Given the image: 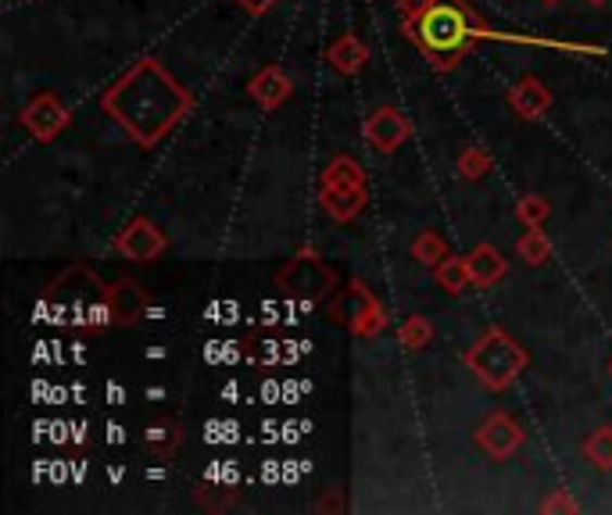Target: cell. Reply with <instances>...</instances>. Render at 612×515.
Here are the masks:
<instances>
[{"instance_id":"obj_8","label":"cell","mask_w":612,"mask_h":515,"mask_svg":"<svg viewBox=\"0 0 612 515\" xmlns=\"http://www.w3.org/2000/svg\"><path fill=\"white\" fill-rule=\"evenodd\" d=\"M168 248V237L158 229L151 218H133L115 237V251L129 262H154L158 254Z\"/></svg>"},{"instance_id":"obj_15","label":"cell","mask_w":612,"mask_h":515,"mask_svg":"<svg viewBox=\"0 0 612 515\" xmlns=\"http://www.w3.org/2000/svg\"><path fill=\"white\" fill-rule=\"evenodd\" d=\"M323 187H329V190H359V187H365V168L354 162L351 154L329 158L326 168H323Z\"/></svg>"},{"instance_id":"obj_16","label":"cell","mask_w":612,"mask_h":515,"mask_svg":"<svg viewBox=\"0 0 612 515\" xmlns=\"http://www.w3.org/2000/svg\"><path fill=\"white\" fill-rule=\"evenodd\" d=\"M434 276H437V287L445 290V293H462L470 284H473V268H470V258H445L437 268H434Z\"/></svg>"},{"instance_id":"obj_23","label":"cell","mask_w":612,"mask_h":515,"mask_svg":"<svg viewBox=\"0 0 612 515\" xmlns=\"http://www.w3.org/2000/svg\"><path fill=\"white\" fill-rule=\"evenodd\" d=\"M147 444H151L154 451H162V455H173V448L179 444V429L173 426H154L151 434H147Z\"/></svg>"},{"instance_id":"obj_13","label":"cell","mask_w":612,"mask_h":515,"mask_svg":"<svg viewBox=\"0 0 612 515\" xmlns=\"http://www.w3.org/2000/svg\"><path fill=\"white\" fill-rule=\"evenodd\" d=\"M320 204H323V212L334 218V223H354V218L362 215V208L370 204V190H365V187H359V190H329V187H323Z\"/></svg>"},{"instance_id":"obj_10","label":"cell","mask_w":612,"mask_h":515,"mask_svg":"<svg viewBox=\"0 0 612 515\" xmlns=\"http://www.w3.org/2000/svg\"><path fill=\"white\" fill-rule=\"evenodd\" d=\"M509 104L523 122H537L548 108H552V90H548V83H541L537 76H526L509 90Z\"/></svg>"},{"instance_id":"obj_30","label":"cell","mask_w":612,"mask_h":515,"mask_svg":"<svg viewBox=\"0 0 612 515\" xmlns=\"http://www.w3.org/2000/svg\"><path fill=\"white\" fill-rule=\"evenodd\" d=\"M609 376H612V362H609Z\"/></svg>"},{"instance_id":"obj_4","label":"cell","mask_w":612,"mask_h":515,"mask_svg":"<svg viewBox=\"0 0 612 515\" xmlns=\"http://www.w3.org/2000/svg\"><path fill=\"white\" fill-rule=\"evenodd\" d=\"M337 315H345L340 323H348L354 337H376L387 329V312L384 304L376 301L373 290H365L362 279H351L345 301L337 304Z\"/></svg>"},{"instance_id":"obj_11","label":"cell","mask_w":612,"mask_h":515,"mask_svg":"<svg viewBox=\"0 0 612 515\" xmlns=\"http://www.w3.org/2000/svg\"><path fill=\"white\" fill-rule=\"evenodd\" d=\"M108 304H112V318L118 326H133L140 323L147 312V293L133 284V279H115L108 287Z\"/></svg>"},{"instance_id":"obj_26","label":"cell","mask_w":612,"mask_h":515,"mask_svg":"<svg viewBox=\"0 0 612 515\" xmlns=\"http://www.w3.org/2000/svg\"><path fill=\"white\" fill-rule=\"evenodd\" d=\"M254 362H262V365H273V362H279V351H276V343H273V340H262V343H254Z\"/></svg>"},{"instance_id":"obj_25","label":"cell","mask_w":612,"mask_h":515,"mask_svg":"<svg viewBox=\"0 0 612 515\" xmlns=\"http://www.w3.org/2000/svg\"><path fill=\"white\" fill-rule=\"evenodd\" d=\"M426 4H430V0H398V15H401V26H405V22H415L426 11Z\"/></svg>"},{"instance_id":"obj_27","label":"cell","mask_w":612,"mask_h":515,"mask_svg":"<svg viewBox=\"0 0 612 515\" xmlns=\"http://www.w3.org/2000/svg\"><path fill=\"white\" fill-rule=\"evenodd\" d=\"M237 4L248 11V15H265V11L276 4V0H237Z\"/></svg>"},{"instance_id":"obj_2","label":"cell","mask_w":612,"mask_h":515,"mask_svg":"<svg viewBox=\"0 0 612 515\" xmlns=\"http://www.w3.org/2000/svg\"><path fill=\"white\" fill-rule=\"evenodd\" d=\"M405 33L430 58V65L437 72L455 68L466 58L473 40H480V36H487V40H509V36H501L495 29H484L466 0H430L420 18L405 22Z\"/></svg>"},{"instance_id":"obj_3","label":"cell","mask_w":612,"mask_h":515,"mask_svg":"<svg viewBox=\"0 0 612 515\" xmlns=\"http://www.w3.org/2000/svg\"><path fill=\"white\" fill-rule=\"evenodd\" d=\"M466 365L487 390H505L516 384L526 369V348L512 340L501 326H491L466 351Z\"/></svg>"},{"instance_id":"obj_29","label":"cell","mask_w":612,"mask_h":515,"mask_svg":"<svg viewBox=\"0 0 612 515\" xmlns=\"http://www.w3.org/2000/svg\"><path fill=\"white\" fill-rule=\"evenodd\" d=\"M545 4H559V0H545Z\"/></svg>"},{"instance_id":"obj_19","label":"cell","mask_w":612,"mask_h":515,"mask_svg":"<svg viewBox=\"0 0 612 515\" xmlns=\"http://www.w3.org/2000/svg\"><path fill=\"white\" fill-rule=\"evenodd\" d=\"M584 459L602 473L612 469V426H598L595 434L584 440Z\"/></svg>"},{"instance_id":"obj_12","label":"cell","mask_w":612,"mask_h":515,"mask_svg":"<svg viewBox=\"0 0 612 515\" xmlns=\"http://www.w3.org/2000/svg\"><path fill=\"white\" fill-rule=\"evenodd\" d=\"M326 61L340 72V76H359V72L365 68V61H370V47H365L354 33H345L329 43Z\"/></svg>"},{"instance_id":"obj_17","label":"cell","mask_w":612,"mask_h":515,"mask_svg":"<svg viewBox=\"0 0 612 515\" xmlns=\"http://www.w3.org/2000/svg\"><path fill=\"white\" fill-rule=\"evenodd\" d=\"M430 340H434V323L426 315H409L405 323H401V329H398V343L405 351L430 348Z\"/></svg>"},{"instance_id":"obj_20","label":"cell","mask_w":612,"mask_h":515,"mask_svg":"<svg viewBox=\"0 0 612 515\" xmlns=\"http://www.w3.org/2000/svg\"><path fill=\"white\" fill-rule=\"evenodd\" d=\"M516 254L523 258L526 265H545L548 258H552V243H548V237L541 229H530V233H523V237H520Z\"/></svg>"},{"instance_id":"obj_5","label":"cell","mask_w":612,"mask_h":515,"mask_svg":"<svg viewBox=\"0 0 612 515\" xmlns=\"http://www.w3.org/2000/svg\"><path fill=\"white\" fill-rule=\"evenodd\" d=\"M72 122V112L65 108V101H61L58 93H36L33 101L22 108V126H26L36 140H54L58 133H65Z\"/></svg>"},{"instance_id":"obj_1","label":"cell","mask_w":612,"mask_h":515,"mask_svg":"<svg viewBox=\"0 0 612 515\" xmlns=\"http://www.w3.org/2000/svg\"><path fill=\"white\" fill-rule=\"evenodd\" d=\"M101 108L140 147H154L187 118L193 93L154 58H140L112 90H104Z\"/></svg>"},{"instance_id":"obj_7","label":"cell","mask_w":612,"mask_h":515,"mask_svg":"<svg viewBox=\"0 0 612 515\" xmlns=\"http://www.w3.org/2000/svg\"><path fill=\"white\" fill-rule=\"evenodd\" d=\"M476 444H480V451H487L491 459L505 462L523 448V426L512 419V415L495 412L476 426Z\"/></svg>"},{"instance_id":"obj_22","label":"cell","mask_w":612,"mask_h":515,"mask_svg":"<svg viewBox=\"0 0 612 515\" xmlns=\"http://www.w3.org/2000/svg\"><path fill=\"white\" fill-rule=\"evenodd\" d=\"M491 168H495L491 154L480 151V147H466V151L459 154V176L462 179H484Z\"/></svg>"},{"instance_id":"obj_21","label":"cell","mask_w":612,"mask_h":515,"mask_svg":"<svg viewBox=\"0 0 612 515\" xmlns=\"http://www.w3.org/2000/svg\"><path fill=\"white\" fill-rule=\"evenodd\" d=\"M516 215L526 229H541L548 223V215H552V208H548L545 198H537V193H526V198H520V204H516Z\"/></svg>"},{"instance_id":"obj_6","label":"cell","mask_w":612,"mask_h":515,"mask_svg":"<svg viewBox=\"0 0 612 515\" xmlns=\"http://www.w3.org/2000/svg\"><path fill=\"white\" fill-rule=\"evenodd\" d=\"M365 140H370V147H376L379 154H395L401 151V147L409 143L412 137V122L405 118V112H398V108H376V112L365 118Z\"/></svg>"},{"instance_id":"obj_18","label":"cell","mask_w":612,"mask_h":515,"mask_svg":"<svg viewBox=\"0 0 612 515\" xmlns=\"http://www.w3.org/2000/svg\"><path fill=\"white\" fill-rule=\"evenodd\" d=\"M412 258H415L420 265H426V268H437V265L448 258L445 237H440V233H434V229L420 233V237H415V243H412Z\"/></svg>"},{"instance_id":"obj_9","label":"cell","mask_w":612,"mask_h":515,"mask_svg":"<svg viewBox=\"0 0 612 515\" xmlns=\"http://www.w3.org/2000/svg\"><path fill=\"white\" fill-rule=\"evenodd\" d=\"M248 90H251L254 101H259V104L265 108V112H276L279 104H287V101H290V93H293V79H290L279 65H265L262 72H254V76H251Z\"/></svg>"},{"instance_id":"obj_14","label":"cell","mask_w":612,"mask_h":515,"mask_svg":"<svg viewBox=\"0 0 612 515\" xmlns=\"http://www.w3.org/2000/svg\"><path fill=\"white\" fill-rule=\"evenodd\" d=\"M470 258V268H473V284L476 287H495L501 276H505V254H501L495 243H476V248L466 254Z\"/></svg>"},{"instance_id":"obj_28","label":"cell","mask_w":612,"mask_h":515,"mask_svg":"<svg viewBox=\"0 0 612 515\" xmlns=\"http://www.w3.org/2000/svg\"><path fill=\"white\" fill-rule=\"evenodd\" d=\"M587 4H605V0H587Z\"/></svg>"},{"instance_id":"obj_24","label":"cell","mask_w":612,"mask_h":515,"mask_svg":"<svg viewBox=\"0 0 612 515\" xmlns=\"http://www.w3.org/2000/svg\"><path fill=\"white\" fill-rule=\"evenodd\" d=\"M541 512H548V515H552V512H570L573 515V512H580V505H577V498L566 494V490H555V494L541 505Z\"/></svg>"}]
</instances>
